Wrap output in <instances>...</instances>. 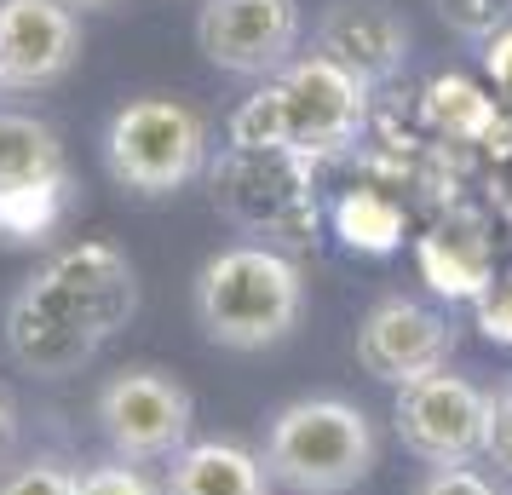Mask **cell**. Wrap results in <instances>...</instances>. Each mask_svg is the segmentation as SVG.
<instances>
[{
  "instance_id": "cb8c5ba5",
  "label": "cell",
  "mask_w": 512,
  "mask_h": 495,
  "mask_svg": "<svg viewBox=\"0 0 512 495\" xmlns=\"http://www.w3.org/2000/svg\"><path fill=\"white\" fill-rule=\"evenodd\" d=\"M484 329L501 334V340H512V283H501V288L484 300Z\"/></svg>"
},
{
  "instance_id": "ba28073f",
  "label": "cell",
  "mask_w": 512,
  "mask_h": 495,
  "mask_svg": "<svg viewBox=\"0 0 512 495\" xmlns=\"http://www.w3.org/2000/svg\"><path fill=\"white\" fill-rule=\"evenodd\" d=\"M196 47L213 70L277 81L300 47V0H202Z\"/></svg>"
},
{
  "instance_id": "8fae6325",
  "label": "cell",
  "mask_w": 512,
  "mask_h": 495,
  "mask_svg": "<svg viewBox=\"0 0 512 495\" xmlns=\"http://www.w3.org/2000/svg\"><path fill=\"white\" fill-rule=\"evenodd\" d=\"M81 58V18L64 0H0V81L52 87Z\"/></svg>"
},
{
  "instance_id": "7402d4cb",
  "label": "cell",
  "mask_w": 512,
  "mask_h": 495,
  "mask_svg": "<svg viewBox=\"0 0 512 495\" xmlns=\"http://www.w3.org/2000/svg\"><path fill=\"white\" fill-rule=\"evenodd\" d=\"M484 461L512 478V386L489 392V421H484Z\"/></svg>"
},
{
  "instance_id": "277c9868",
  "label": "cell",
  "mask_w": 512,
  "mask_h": 495,
  "mask_svg": "<svg viewBox=\"0 0 512 495\" xmlns=\"http://www.w3.org/2000/svg\"><path fill=\"white\" fill-rule=\"evenodd\" d=\"M104 444L116 449V461H173L190 444L196 403L167 369H121L104 380L93 403Z\"/></svg>"
},
{
  "instance_id": "5bb4252c",
  "label": "cell",
  "mask_w": 512,
  "mask_h": 495,
  "mask_svg": "<svg viewBox=\"0 0 512 495\" xmlns=\"http://www.w3.org/2000/svg\"><path fill=\"white\" fill-rule=\"evenodd\" d=\"M167 495H271V472L254 449L231 444V438H196L167 461L162 478Z\"/></svg>"
},
{
  "instance_id": "44dd1931",
  "label": "cell",
  "mask_w": 512,
  "mask_h": 495,
  "mask_svg": "<svg viewBox=\"0 0 512 495\" xmlns=\"http://www.w3.org/2000/svg\"><path fill=\"white\" fill-rule=\"evenodd\" d=\"M75 495H167L139 461H104V467H87Z\"/></svg>"
},
{
  "instance_id": "7c38bea8",
  "label": "cell",
  "mask_w": 512,
  "mask_h": 495,
  "mask_svg": "<svg viewBox=\"0 0 512 495\" xmlns=\"http://www.w3.org/2000/svg\"><path fill=\"white\" fill-rule=\"evenodd\" d=\"M0 334H6V357L24 369V375L35 380H70L81 375L87 363L98 357V334H87L81 323H75L70 311H58L47 300V288L29 277L12 300H6V323H0Z\"/></svg>"
},
{
  "instance_id": "6da1fadb",
  "label": "cell",
  "mask_w": 512,
  "mask_h": 495,
  "mask_svg": "<svg viewBox=\"0 0 512 495\" xmlns=\"http://www.w3.org/2000/svg\"><path fill=\"white\" fill-rule=\"evenodd\" d=\"M196 323L225 352H271L300 329L305 277L271 242H236L219 248L190 288Z\"/></svg>"
},
{
  "instance_id": "ac0fdd59",
  "label": "cell",
  "mask_w": 512,
  "mask_h": 495,
  "mask_svg": "<svg viewBox=\"0 0 512 495\" xmlns=\"http://www.w3.org/2000/svg\"><path fill=\"white\" fill-rule=\"evenodd\" d=\"M438 18L466 41H495L512 29V0H432Z\"/></svg>"
},
{
  "instance_id": "9a60e30c",
  "label": "cell",
  "mask_w": 512,
  "mask_h": 495,
  "mask_svg": "<svg viewBox=\"0 0 512 495\" xmlns=\"http://www.w3.org/2000/svg\"><path fill=\"white\" fill-rule=\"evenodd\" d=\"M64 144L47 121L0 110V202L18 196H64Z\"/></svg>"
},
{
  "instance_id": "7a4b0ae2",
  "label": "cell",
  "mask_w": 512,
  "mask_h": 495,
  "mask_svg": "<svg viewBox=\"0 0 512 495\" xmlns=\"http://www.w3.org/2000/svg\"><path fill=\"white\" fill-rule=\"evenodd\" d=\"M259 461L271 472V484L288 495H346L380 461L369 409L346 398H294L282 403L265 426Z\"/></svg>"
},
{
  "instance_id": "52a82bcc",
  "label": "cell",
  "mask_w": 512,
  "mask_h": 495,
  "mask_svg": "<svg viewBox=\"0 0 512 495\" xmlns=\"http://www.w3.org/2000/svg\"><path fill=\"white\" fill-rule=\"evenodd\" d=\"M277 87H282V110H288V150L294 156L323 162V156H340V150L363 139L369 87L351 70H340L334 58H323V52L294 58L277 75Z\"/></svg>"
},
{
  "instance_id": "3957f363",
  "label": "cell",
  "mask_w": 512,
  "mask_h": 495,
  "mask_svg": "<svg viewBox=\"0 0 512 495\" xmlns=\"http://www.w3.org/2000/svg\"><path fill=\"white\" fill-rule=\"evenodd\" d=\"M104 167L133 196H173L208 167V121L185 98H133L110 116Z\"/></svg>"
},
{
  "instance_id": "4316f807",
  "label": "cell",
  "mask_w": 512,
  "mask_h": 495,
  "mask_svg": "<svg viewBox=\"0 0 512 495\" xmlns=\"http://www.w3.org/2000/svg\"><path fill=\"white\" fill-rule=\"evenodd\" d=\"M64 6H110V0H64Z\"/></svg>"
},
{
  "instance_id": "d4e9b609",
  "label": "cell",
  "mask_w": 512,
  "mask_h": 495,
  "mask_svg": "<svg viewBox=\"0 0 512 495\" xmlns=\"http://www.w3.org/2000/svg\"><path fill=\"white\" fill-rule=\"evenodd\" d=\"M489 75H495V87L512 98V29L489 41Z\"/></svg>"
},
{
  "instance_id": "e0dca14e",
  "label": "cell",
  "mask_w": 512,
  "mask_h": 495,
  "mask_svg": "<svg viewBox=\"0 0 512 495\" xmlns=\"http://www.w3.org/2000/svg\"><path fill=\"white\" fill-rule=\"evenodd\" d=\"M340 231H346L351 242L374 248V254H386V248L397 242V231H403V219H397V208L386 202V196L357 190V196H346V208H340Z\"/></svg>"
},
{
  "instance_id": "603a6c76",
  "label": "cell",
  "mask_w": 512,
  "mask_h": 495,
  "mask_svg": "<svg viewBox=\"0 0 512 495\" xmlns=\"http://www.w3.org/2000/svg\"><path fill=\"white\" fill-rule=\"evenodd\" d=\"M415 495H507V490L478 467H432L415 484Z\"/></svg>"
},
{
  "instance_id": "ffe728a7",
  "label": "cell",
  "mask_w": 512,
  "mask_h": 495,
  "mask_svg": "<svg viewBox=\"0 0 512 495\" xmlns=\"http://www.w3.org/2000/svg\"><path fill=\"white\" fill-rule=\"evenodd\" d=\"M432 110H438V121L449 127V133H484L489 127V98H478L466 81H438L432 87Z\"/></svg>"
},
{
  "instance_id": "9c48e42d",
  "label": "cell",
  "mask_w": 512,
  "mask_h": 495,
  "mask_svg": "<svg viewBox=\"0 0 512 495\" xmlns=\"http://www.w3.org/2000/svg\"><path fill=\"white\" fill-rule=\"evenodd\" d=\"M35 283L47 288L52 306L70 311L75 323L87 334H98V340L127 329L133 311H139V277H133L127 254L110 248V242H75L64 254H52L35 271Z\"/></svg>"
},
{
  "instance_id": "484cf974",
  "label": "cell",
  "mask_w": 512,
  "mask_h": 495,
  "mask_svg": "<svg viewBox=\"0 0 512 495\" xmlns=\"http://www.w3.org/2000/svg\"><path fill=\"white\" fill-rule=\"evenodd\" d=\"M12 438H18V415H12V403L0 398V455L12 449Z\"/></svg>"
},
{
  "instance_id": "8992f818",
  "label": "cell",
  "mask_w": 512,
  "mask_h": 495,
  "mask_svg": "<svg viewBox=\"0 0 512 495\" xmlns=\"http://www.w3.org/2000/svg\"><path fill=\"white\" fill-rule=\"evenodd\" d=\"M213 196L236 225L265 236H294L317 225L311 162L294 150H225L213 167Z\"/></svg>"
},
{
  "instance_id": "2e32d148",
  "label": "cell",
  "mask_w": 512,
  "mask_h": 495,
  "mask_svg": "<svg viewBox=\"0 0 512 495\" xmlns=\"http://www.w3.org/2000/svg\"><path fill=\"white\" fill-rule=\"evenodd\" d=\"M231 144L236 150H288V110H282L277 81H265L231 116Z\"/></svg>"
},
{
  "instance_id": "d6986e66",
  "label": "cell",
  "mask_w": 512,
  "mask_h": 495,
  "mask_svg": "<svg viewBox=\"0 0 512 495\" xmlns=\"http://www.w3.org/2000/svg\"><path fill=\"white\" fill-rule=\"evenodd\" d=\"M75 484H81V472H70L52 455H35V461L0 472V495H75Z\"/></svg>"
},
{
  "instance_id": "5b68a950",
  "label": "cell",
  "mask_w": 512,
  "mask_h": 495,
  "mask_svg": "<svg viewBox=\"0 0 512 495\" xmlns=\"http://www.w3.org/2000/svg\"><path fill=\"white\" fill-rule=\"evenodd\" d=\"M484 421H489V392L472 386L466 375H438L397 386L392 426L403 449L426 467H472L484 461Z\"/></svg>"
},
{
  "instance_id": "83f0119b",
  "label": "cell",
  "mask_w": 512,
  "mask_h": 495,
  "mask_svg": "<svg viewBox=\"0 0 512 495\" xmlns=\"http://www.w3.org/2000/svg\"><path fill=\"white\" fill-rule=\"evenodd\" d=\"M0 87H6V81H0Z\"/></svg>"
},
{
  "instance_id": "4fadbf2b",
  "label": "cell",
  "mask_w": 512,
  "mask_h": 495,
  "mask_svg": "<svg viewBox=\"0 0 512 495\" xmlns=\"http://www.w3.org/2000/svg\"><path fill=\"white\" fill-rule=\"evenodd\" d=\"M317 52L351 70L363 87H380L409 64V24L386 0H334L317 18Z\"/></svg>"
},
{
  "instance_id": "30bf717a",
  "label": "cell",
  "mask_w": 512,
  "mask_h": 495,
  "mask_svg": "<svg viewBox=\"0 0 512 495\" xmlns=\"http://www.w3.org/2000/svg\"><path fill=\"white\" fill-rule=\"evenodd\" d=\"M449 352H455V329L449 317L420 300H380V306L357 323V369L386 386H409V380H426L449 369Z\"/></svg>"
}]
</instances>
